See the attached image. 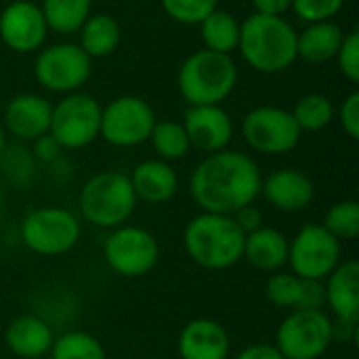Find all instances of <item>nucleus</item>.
<instances>
[{"mask_svg":"<svg viewBox=\"0 0 359 359\" xmlns=\"http://www.w3.org/2000/svg\"><path fill=\"white\" fill-rule=\"evenodd\" d=\"M149 141H151L154 151L158 154V158L164 160V162L183 160L191 149V143H189V137H187L183 124L175 122V120L156 122L154 128H151Z\"/></svg>","mask_w":359,"mask_h":359,"instance_id":"28","label":"nucleus"},{"mask_svg":"<svg viewBox=\"0 0 359 359\" xmlns=\"http://www.w3.org/2000/svg\"><path fill=\"white\" fill-rule=\"evenodd\" d=\"M238 65L231 55L208 48L191 53L179 67L177 84L189 105H221L236 88Z\"/></svg>","mask_w":359,"mask_h":359,"instance_id":"4","label":"nucleus"},{"mask_svg":"<svg viewBox=\"0 0 359 359\" xmlns=\"http://www.w3.org/2000/svg\"><path fill=\"white\" fill-rule=\"evenodd\" d=\"M107 267L128 280L143 278L160 261V244L156 236L137 225H122L109 231L103 244Z\"/></svg>","mask_w":359,"mask_h":359,"instance_id":"9","label":"nucleus"},{"mask_svg":"<svg viewBox=\"0 0 359 359\" xmlns=\"http://www.w3.org/2000/svg\"><path fill=\"white\" fill-rule=\"evenodd\" d=\"M231 219H233V223L242 229L244 236L257 231L259 227H263V212H261L255 204L240 208L236 215H231Z\"/></svg>","mask_w":359,"mask_h":359,"instance_id":"39","label":"nucleus"},{"mask_svg":"<svg viewBox=\"0 0 359 359\" xmlns=\"http://www.w3.org/2000/svg\"><path fill=\"white\" fill-rule=\"evenodd\" d=\"M90 8L93 0H42L40 6L46 27L61 36L76 34L88 19Z\"/></svg>","mask_w":359,"mask_h":359,"instance_id":"26","label":"nucleus"},{"mask_svg":"<svg viewBox=\"0 0 359 359\" xmlns=\"http://www.w3.org/2000/svg\"><path fill=\"white\" fill-rule=\"evenodd\" d=\"M128 175L120 170H103L93 175L78 194V208L86 223L99 229H116L128 223L137 208Z\"/></svg>","mask_w":359,"mask_h":359,"instance_id":"5","label":"nucleus"},{"mask_svg":"<svg viewBox=\"0 0 359 359\" xmlns=\"http://www.w3.org/2000/svg\"><path fill=\"white\" fill-rule=\"evenodd\" d=\"M244 238L231 217L200 212L185 225L183 248L198 267L225 271L242 261Z\"/></svg>","mask_w":359,"mask_h":359,"instance_id":"3","label":"nucleus"},{"mask_svg":"<svg viewBox=\"0 0 359 359\" xmlns=\"http://www.w3.org/2000/svg\"><path fill=\"white\" fill-rule=\"evenodd\" d=\"M93 59L74 42H57L42 48L34 61L36 82L50 93H78L90 78Z\"/></svg>","mask_w":359,"mask_h":359,"instance_id":"10","label":"nucleus"},{"mask_svg":"<svg viewBox=\"0 0 359 359\" xmlns=\"http://www.w3.org/2000/svg\"><path fill=\"white\" fill-rule=\"evenodd\" d=\"M101 128V105L93 95L69 93L53 105L48 135L61 149H84Z\"/></svg>","mask_w":359,"mask_h":359,"instance_id":"8","label":"nucleus"},{"mask_svg":"<svg viewBox=\"0 0 359 359\" xmlns=\"http://www.w3.org/2000/svg\"><path fill=\"white\" fill-rule=\"evenodd\" d=\"M301 278L292 271H273L265 282V299L278 309H297Z\"/></svg>","mask_w":359,"mask_h":359,"instance_id":"32","label":"nucleus"},{"mask_svg":"<svg viewBox=\"0 0 359 359\" xmlns=\"http://www.w3.org/2000/svg\"><path fill=\"white\" fill-rule=\"evenodd\" d=\"M322 227L339 242H351L359 236V204L355 200H341L328 208Z\"/></svg>","mask_w":359,"mask_h":359,"instance_id":"30","label":"nucleus"},{"mask_svg":"<svg viewBox=\"0 0 359 359\" xmlns=\"http://www.w3.org/2000/svg\"><path fill=\"white\" fill-rule=\"evenodd\" d=\"M29 151H32L36 164H46V166H50V164H55V162L61 158V151H63V149H61L59 143L46 133V135H42V137H38V139L32 141Z\"/></svg>","mask_w":359,"mask_h":359,"instance_id":"38","label":"nucleus"},{"mask_svg":"<svg viewBox=\"0 0 359 359\" xmlns=\"http://www.w3.org/2000/svg\"><path fill=\"white\" fill-rule=\"evenodd\" d=\"M261 168L242 151L221 149L208 154L189 177V196L202 212L236 215L261 196Z\"/></svg>","mask_w":359,"mask_h":359,"instance_id":"1","label":"nucleus"},{"mask_svg":"<svg viewBox=\"0 0 359 359\" xmlns=\"http://www.w3.org/2000/svg\"><path fill=\"white\" fill-rule=\"evenodd\" d=\"M339 61V69L341 74L358 84L359 82V29H351L349 34H345L343 42H341V48L334 57Z\"/></svg>","mask_w":359,"mask_h":359,"instance_id":"35","label":"nucleus"},{"mask_svg":"<svg viewBox=\"0 0 359 359\" xmlns=\"http://www.w3.org/2000/svg\"><path fill=\"white\" fill-rule=\"evenodd\" d=\"M236 359H284V355L271 343H257V345H250V347L242 349L236 355Z\"/></svg>","mask_w":359,"mask_h":359,"instance_id":"41","label":"nucleus"},{"mask_svg":"<svg viewBox=\"0 0 359 359\" xmlns=\"http://www.w3.org/2000/svg\"><path fill=\"white\" fill-rule=\"evenodd\" d=\"M339 122H341V126H343V130L347 133V137L349 139H353V141H358L359 139V93L358 90H353V93H349L345 99H343V103H341V107H339Z\"/></svg>","mask_w":359,"mask_h":359,"instance_id":"36","label":"nucleus"},{"mask_svg":"<svg viewBox=\"0 0 359 359\" xmlns=\"http://www.w3.org/2000/svg\"><path fill=\"white\" fill-rule=\"evenodd\" d=\"M341 242L332 238L322 223H305L292 240H288L290 271L301 280L324 282L341 263Z\"/></svg>","mask_w":359,"mask_h":359,"instance_id":"11","label":"nucleus"},{"mask_svg":"<svg viewBox=\"0 0 359 359\" xmlns=\"http://www.w3.org/2000/svg\"><path fill=\"white\" fill-rule=\"evenodd\" d=\"M4 212H6V194H4V187L0 185V223L4 219Z\"/></svg>","mask_w":359,"mask_h":359,"instance_id":"43","label":"nucleus"},{"mask_svg":"<svg viewBox=\"0 0 359 359\" xmlns=\"http://www.w3.org/2000/svg\"><path fill=\"white\" fill-rule=\"evenodd\" d=\"M48 27L40 6L32 0H15L0 13V40L13 53H36L42 48Z\"/></svg>","mask_w":359,"mask_h":359,"instance_id":"14","label":"nucleus"},{"mask_svg":"<svg viewBox=\"0 0 359 359\" xmlns=\"http://www.w3.org/2000/svg\"><path fill=\"white\" fill-rule=\"evenodd\" d=\"M4 147H6V133H4V126L0 124V154H2Z\"/></svg>","mask_w":359,"mask_h":359,"instance_id":"44","label":"nucleus"},{"mask_svg":"<svg viewBox=\"0 0 359 359\" xmlns=\"http://www.w3.org/2000/svg\"><path fill=\"white\" fill-rule=\"evenodd\" d=\"M261 196L282 212H301L316 198V185L299 168H278L261 181Z\"/></svg>","mask_w":359,"mask_h":359,"instance_id":"16","label":"nucleus"},{"mask_svg":"<svg viewBox=\"0 0 359 359\" xmlns=\"http://www.w3.org/2000/svg\"><path fill=\"white\" fill-rule=\"evenodd\" d=\"M177 349L181 359H229L231 339L221 322L198 318L183 326Z\"/></svg>","mask_w":359,"mask_h":359,"instance_id":"17","label":"nucleus"},{"mask_svg":"<svg viewBox=\"0 0 359 359\" xmlns=\"http://www.w3.org/2000/svg\"><path fill=\"white\" fill-rule=\"evenodd\" d=\"M242 259L265 273L280 271L288 261V238L276 227H259L244 238V255Z\"/></svg>","mask_w":359,"mask_h":359,"instance_id":"22","label":"nucleus"},{"mask_svg":"<svg viewBox=\"0 0 359 359\" xmlns=\"http://www.w3.org/2000/svg\"><path fill=\"white\" fill-rule=\"evenodd\" d=\"M55 334L46 320L40 316L23 313L8 322L4 330V343L13 355L21 359H40L53 347Z\"/></svg>","mask_w":359,"mask_h":359,"instance_id":"20","label":"nucleus"},{"mask_svg":"<svg viewBox=\"0 0 359 359\" xmlns=\"http://www.w3.org/2000/svg\"><path fill=\"white\" fill-rule=\"evenodd\" d=\"M78 34H80L78 46L90 59H101V57L111 55L120 46V40H122L120 23L107 13H97V15L90 13L88 19L78 29Z\"/></svg>","mask_w":359,"mask_h":359,"instance_id":"24","label":"nucleus"},{"mask_svg":"<svg viewBox=\"0 0 359 359\" xmlns=\"http://www.w3.org/2000/svg\"><path fill=\"white\" fill-rule=\"evenodd\" d=\"M137 200L145 204H166L179 189L177 170L160 158L139 162L128 175Z\"/></svg>","mask_w":359,"mask_h":359,"instance_id":"19","label":"nucleus"},{"mask_svg":"<svg viewBox=\"0 0 359 359\" xmlns=\"http://www.w3.org/2000/svg\"><path fill=\"white\" fill-rule=\"evenodd\" d=\"M200 36L208 50L231 55L240 42V21L236 19L233 13L215 8L200 23Z\"/></svg>","mask_w":359,"mask_h":359,"instance_id":"25","label":"nucleus"},{"mask_svg":"<svg viewBox=\"0 0 359 359\" xmlns=\"http://www.w3.org/2000/svg\"><path fill=\"white\" fill-rule=\"evenodd\" d=\"M238 50L255 72H284L297 61V29L284 17L255 13L240 23Z\"/></svg>","mask_w":359,"mask_h":359,"instance_id":"2","label":"nucleus"},{"mask_svg":"<svg viewBox=\"0 0 359 359\" xmlns=\"http://www.w3.org/2000/svg\"><path fill=\"white\" fill-rule=\"evenodd\" d=\"M21 242L40 257H61L76 248L82 236L80 219L61 206L29 210L21 221Z\"/></svg>","mask_w":359,"mask_h":359,"instance_id":"6","label":"nucleus"},{"mask_svg":"<svg viewBox=\"0 0 359 359\" xmlns=\"http://www.w3.org/2000/svg\"><path fill=\"white\" fill-rule=\"evenodd\" d=\"M50 359H107L103 343L90 332L69 330L53 341Z\"/></svg>","mask_w":359,"mask_h":359,"instance_id":"29","label":"nucleus"},{"mask_svg":"<svg viewBox=\"0 0 359 359\" xmlns=\"http://www.w3.org/2000/svg\"><path fill=\"white\" fill-rule=\"evenodd\" d=\"M326 307V288L318 280H301V294L297 309H324Z\"/></svg>","mask_w":359,"mask_h":359,"instance_id":"37","label":"nucleus"},{"mask_svg":"<svg viewBox=\"0 0 359 359\" xmlns=\"http://www.w3.org/2000/svg\"><path fill=\"white\" fill-rule=\"evenodd\" d=\"M0 172L13 187H27L36 172V160L23 145H6L0 154Z\"/></svg>","mask_w":359,"mask_h":359,"instance_id":"31","label":"nucleus"},{"mask_svg":"<svg viewBox=\"0 0 359 359\" xmlns=\"http://www.w3.org/2000/svg\"><path fill=\"white\" fill-rule=\"evenodd\" d=\"M301 135L303 133L297 126L290 109L284 107L259 105L242 120L244 141L263 156H282L292 151L299 145Z\"/></svg>","mask_w":359,"mask_h":359,"instance_id":"13","label":"nucleus"},{"mask_svg":"<svg viewBox=\"0 0 359 359\" xmlns=\"http://www.w3.org/2000/svg\"><path fill=\"white\" fill-rule=\"evenodd\" d=\"M326 305L334 320L359 322V263L355 259L341 261L324 280Z\"/></svg>","mask_w":359,"mask_h":359,"instance_id":"21","label":"nucleus"},{"mask_svg":"<svg viewBox=\"0 0 359 359\" xmlns=\"http://www.w3.org/2000/svg\"><path fill=\"white\" fill-rule=\"evenodd\" d=\"M156 122V114L145 99L122 95L101 107L99 137L114 147H137L149 141Z\"/></svg>","mask_w":359,"mask_h":359,"instance_id":"12","label":"nucleus"},{"mask_svg":"<svg viewBox=\"0 0 359 359\" xmlns=\"http://www.w3.org/2000/svg\"><path fill=\"white\" fill-rule=\"evenodd\" d=\"M219 0H162L164 13L181 25H200Z\"/></svg>","mask_w":359,"mask_h":359,"instance_id":"33","label":"nucleus"},{"mask_svg":"<svg viewBox=\"0 0 359 359\" xmlns=\"http://www.w3.org/2000/svg\"><path fill=\"white\" fill-rule=\"evenodd\" d=\"M50 111H53V103L42 95L21 93L6 103L4 126L13 137L21 141H34L48 133Z\"/></svg>","mask_w":359,"mask_h":359,"instance_id":"18","label":"nucleus"},{"mask_svg":"<svg viewBox=\"0 0 359 359\" xmlns=\"http://www.w3.org/2000/svg\"><path fill=\"white\" fill-rule=\"evenodd\" d=\"M343 4L345 0H292L290 8L299 19L307 23H318V21H332L341 13Z\"/></svg>","mask_w":359,"mask_h":359,"instance_id":"34","label":"nucleus"},{"mask_svg":"<svg viewBox=\"0 0 359 359\" xmlns=\"http://www.w3.org/2000/svg\"><path fill=\"white\" fill-rule=\"evenodd\" d=\"M290 114L301 133H320L326 126H330V122L337 116V107L330 101V97L322 93H309L297 101Z\"/></svg>","mask_w":359,"mask_h":359,"instance_id":"27","label":"nucleus"},{"mask_svg":"<svg viewBox=\"0 0 359 359\" xmlns=\"http://www.w3.org/2000/svg\"><path fill=\"white\" fill-rule=\"evenodd\" d=\"M359 328L358 322L349 320H332V343H345L351 345L358 341Z\"/></svg>","mask_w":359,"mask_h":359,"instance_id":"40","label":"nucleus"},{"mask_svg":"<svg viewBox=\"0 0 359 359\" xmlns=\"http://www.w3.org/2000/svg\"><path fill=\"white\" fill-rule=\"evenodd\" d=\"M332 345V318L324 309H292L276 330L284 359H320Z\"/></svg>","mask_w":359,"mask_h":359,"instance_id":"7","label":"nucleus"},{"mask_svg":"<svg viewBox=\"0 0 359 359\" xmlns=\"http://www.w3.org/2000/svg\"><path fill=\"white\" fill-rule=\"evenodd\" d=\"M292 0H252L255 13L261 15H273V17H284V13L290 11Z\"/></svg>","mask_w":359,"mask_h":359,"instance_id":"42","label":"nucleus"},{"mask_svg":"<svg viewBox=\"0 0 359 359\" xmlns=\"http://www.w3.org/2000/svg\"><path fill=\"white\" fill-rule=\"evenodd\" d=\"M181 124L191 147L206 154L227 149L233 139V120L221 105H189Z\"/></svg>","mask_w":359,"mask_h":359,"instance_id":"15","label":"nucleus"},{"mask_svg":"<svg viewBox=\"0 0 359 359\" xmlns=\"http://www.w3.org/2000/svg\"><path fill=\"white\" fill-rule=\"evenodd\" d=\"M343 38V27L334 21L309 23L301 34H297V59L311 65L326 63L337 57Z\"/></svg>","mask_w":359,"mask_h":359,"instance_id":"23","label":"nucleus"}]
</instances>
